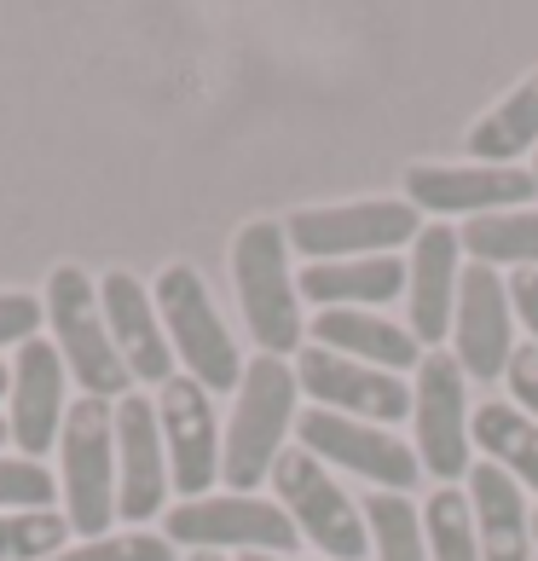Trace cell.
<instances>
[{"label": "cell", "mask_w": 538, "mask_h": 561, "mask_svg": "<svg viewBox=\"0 0 538 561\" xmlns=\"http://www.w3.org/2000/svg\"><path fill=\"white\" fill-rule=\"evenodd\" d=\"M296 370L273 353L243 365L232 423L220 434V481L232 492H255L273 481V463L284 457V434L296 428Z\"/></svg>", "instance_id": "cell-1"}, {"label": "cell", "mask_w": 538, "mask_h": 561, "mask_svg": "<svg viewBox=\"0 0 538 561\" xmlns=\"http://www.w3.org/2000/svg\"><path fill=\"white\" fill-rule=\"evenodd\" d=\"M232 284L255 347L273 359L301 353V289L289 273V238L278 220H250L232 238Z\"/></svg>", "instance_id": "cell-2"}, {"label": "cell", "mask_w": 538, "mask_h": 561, "mask_svg": "<svg viewBox=\"0 0 538 561\" xmlns=\"http://www.w3.org/2000/svg\"><path fill=\"white\" fill-rule=\"evenodd\" d=\"M47 324H53V347L65 370L88 388V400H128V365L111 342V324H105V307H99V289L81 266H58L47 278Z\"/></svg>", "instance_id": "cell-3"}, {"label": "cell", "mask_w": 538, "mask_h": 561, "mask_svg": "<svg viewBox=\"0 0 538 561\" xmlns=\"http://www.w3.org/2000/svg\"><path fill=\"white\" fill-rule=\"evenodd\" d=\"M151 296H157L162 330H169V347L185 365V377L197 388H209V393H232L243 382V353H238L232 330L220 319L209 284L197 278V266H169Z\"/></svg>", "instance_id": "cell-4"}, {"label": "cell", "mask_w": 538, "mask_h": 561, "mask_svg": "<svg viewBox=\"0 0 538 561\" xmlns=\"http://www.w3.org/2000/svg\"><path fill=\"white\" fill-rule=\"evenodd\" d=\"M58 457H65V522L70 533L105 538L116 522V405L105 400H70L65 434H58Z\"/></svg>", "instance_id": "cell-5"}, {"label": "cell", "mask_w": 538, "mask_h": 561, "mask_svg": "<svg viewBox=\"0 0 538 561\" xmlns=\"http://www.w3.org/2000/svg\"><path fill=\"white\" fill-rule=\"evenodd\" d=\"M162 538L180 550H238V556H289L301 545L296 522L284 515V504L273 497H250V492H209L192 497V504H174L169 522H162Z\"/></svg>", "instance_id": "cell-6"}, {"label": "cell", "mask_w": 538, "mask_h": 561, "mask_svg": "<svg viewBox=\"0 0 538 561\" xmlns=\"http://www.w3.org/2000/svg\"><path fill=\"white\" fill-rule=\"evenodd\" d=\"M273 486H278V504H284L289 522H296V533L307 545H319L324 561H359L370 550L365 510L342 492V481L319 463V457L289 446L273 463Z\"/></svg>", "instance_id": "cell-7"}, {"label": "cell", "mask_w": 538, "mask_h": 561, "mask_svg": "<svg viewBox=\"0 0 538 561\" xmlns=\"http://www.w3.org/2000/svg\"><path fill=\"white\" fill-rule=\"evenodd\" d=\"M423 215L394 197L370 203H336V209H301L284 220L289 249L307 261H365V255H394L400 243H417Z\"/></svg>", "instance_id": "cell-8"}, {"label": "cell", "mask_w": 538, "mask_h": 561, "mask_svg": "<svg viewBox=\"0 0 538 561\" xmlns=\"http://www.w3.org/2000/svg\"><path fill=\"white\" fill-rule=\"evenodd\" d=\"M411 417H417V463L440 486L469 481L474 469V434H469V377L451 353H423L417 388H411Z\"/></svg>", "instance_id": "cell-9"}, {"label": "cell", "mask_w": 538, "mask_h": 561, "mask_svg": "<svg viewBox=\"0 0 538 561\" xmlns=\"http://www.w3.org/2000/svg\"><path fill=\"white\" fill-rule=\"evenodd\" d=\"M296 440L307 457H319L330 469H347L359 481L382 486V492H411L417 486V451L405 440H394V428H377V423H354V417H336V411H301L296 417Z\"/></svg>", "instance_id": "cell-10"}, {"label": "cell", "mask_w": 538, "mask_h": 561, "mask_svg": "<svg viewBox=\"0 0 538 561\" xmlns=\"http://www.w3.org/2000/svg\"><path fill=\"white\" fill-rule=\"evenodd\" d=\"M296 388L313 400V411H336V417H354V423L394 428L400 417H411V388L394 370L342 359V353H330V347H301Z\"/></svg>", "instance_id": "cell-11"}, {"label": "cell", "mask_w": 538, "mask_h": 561, "mask_svg": "<svg viewBox=\"0 0 538 561\" xmlns=\"http://www.w3.org/2000/svg\"><path fill=\"white\" fill-rule=\"evenodd\" d=\"M451 359L463 365L469 382H499L515 359L510 278H499L492 266H463L458 313H451Z\"/></svg>", "instance_id": "cell-12"}, {"label": "cell", "mask_w": 538, "mask_h": 561, "mask_svg": "<svg viewBox=\"0 0 538 561\" xmlns=\"http://www.w3.org/2000/svg\"><path fill=\"white\" fill-rule=\"evenodd\" d=\"M538 180L533 169H487V162H463V169H423L405 174V203L417 215H504V209H533Z\"/></svg>", "instance_id": "cell-13"}, {"label": "cell", "mask_w": 538, "mask_h": 561, "mask_svg": "<svg viewBox=\"0 0 538 561\" xmlns=\"http://www.w3.org/2000/svg\"><path fill=\"white\" fill-rule=\"evenodd\" d=\"M157 423H162V446H169V481L174 492L209 497L220 481V423L209 405V388H197L192 377H174L157 400Z\"/></svg>", "instance_id": "cell-14"}, {"label": "cell", "mask_w": 538, "mask_h": 561, "mask_svg": "<svg viewBox=\"0 0 538 561\" xmlns=\"http://www.w3.org/2000/svg\"><path fill=\"white\" fill-rule=\"evenodd\" d=\"M65 359H58L53 342H24L12 359V405H7V434L18 457H30V463H41L47 457V446L65 434V417H70V400H65Z\"/></svg>", "instance_id": "cell-15"}, {"label": "cell", "mask_w": 538, "mask_h": 561, "mask_svg": "<svg viewBox=\"0 0 538 561\" xmlns=\"http://www.w3.org/2000/svg\"><path fill=\"white\" fill-rule=\"evenodd\" d=\"M169 446H162L157 400H116V515L122 522H151L169 497Z\"/></svg>", "instance_id": "cell-16"}, {"label": "cell", "mask_w": 538, "mask_h": 561, "mask_svg": "<svg viewBox=\"0 0 538 561\" xmlns=\"http://www.w3.org/2000/svg\"><path fill=\"white\" fill-rule=\"evenodd\" d=\"M99 307H105L111 342L122 353V365H128V377L169 388L174 382V347H169V330H162L151 289H145L134 273H111L105 284H99Z\"/></svg>", "instance_id": "cell-17"}, {"label": "cell", "mask_w": 538, "mask_h": 561, "mask_svg": "<svg viewBox=\"0 0 538 561\" xmlns=\"http://www.w3.org/2000/svg\"><path fill=\"white\" fill-rule=\"evenodd\" d=\"M458 284H463V243L451 226H423L417 255L405 261V301H411V336L423 353L451 336V313H458Z\"/></svg>", "instance_id": "cell-18"}, {"label": "cell", "mask_w": 538, "mask_h": 561, "mask_svg": "<svg viewBox=\"0 0 538 561\" xmlns=\"http://www.w3.org/2000/svg\"><path fill=\"white\" fill-rule=\"evenodd\" d=\"M469 515L474 538H481V561H527L533 556V504L527 486L510 481L499 463H474L469 469Z\"/></svg>", "instance_id": "cell-19"}, {"label": "cell", "mask_w": 538, "mask_h": 561, "mask_svg": "<svg viewBox=\"0 0 538 561\" xmlns=\"http://www.w3.org/2000/svg\"><path fill=\"white\" fill-rule=\"evenodd\" d=\"M313 347H330L342 359L377 365V370H417L423 347L411 336V324H394L382 313H359V307H330V313L313 319Z\"/></svg>", "instance_id": "cell-20"}, {"label": "cell", "mask_w": 538, "mask_h": 561, "mask_svg": "<svg viewBox=\"0 0 538 561\" xmlns=\"http://www.w3.org/2000/svg\"><path fill=\"white\" fill-rule=\"evenodd\" d=\"M296 289H301L307 301H319L324 313H330V307H359V313H370V307L394 301L400 289H405V261H394V255L313 261V266L296 278Z\"/></svg>", "instance_id": "cell-21"}, {"label": "cell", "mask_w": 538, "mask_h": 561, "mask_svg": "<svg viewBox=\"0 0 538 561\" xmlns=\"http://www.w3.org/2000/svg\"><path fill=\"white\" fill-rule=\"evenodd\" d=\"M527 151H538V70L469 128V157L487 169H510Z\"/></svg>", "instance_id": "cell-22"}, {"label": "cell", "mask_w": 538, "mask_h": 561, "mask_svg": "<svg viewBox=\"0 0 538 561\" xmlns=\"http://www.w3.org/2000/svg\"><path fill=\"white\" fill-rule=\"evenodd\" d=\"M469 434L487 451V463H499L510 481L538 492V423L527 411H515L510 400H481L469 417Z\"/></svg>", "instance_id": "cell-23"}, {"label": "cell", "mask_w": 538, "mask_h": 561, "mask_svg": "<svg viewBox=\"0 0 538 561\" xmlns=\"http://www.w3.org/2000/svg\"><path fill=\"white\" fill-rule=\"evenodd\" d=\"M463 255L469 266H515V273H538V209H504V215H474L463 220Z\"/></svg>", "instance_id": "cell-24"}, {"label": "cell", "mask_w": 538, "mask_h": 561, "mask_svg": "<svg viewBox=\"0 0 538 561\" xmlns=\"http://www.w3.org/2000/svg\"><path fill=\"white\" fill-rule=\"evenodd\" d=\"M365 527H370V550H377V561H428L423 515L411 510V497L370 492L365 497Z\"/></svg>", "instance_id": "cell-25"}, {"label": "cell", "mask_w": 538, "mask_h": 561, "mask_svg": "<svg viewBox=\"0 0 538 561\" xmlns=\"http://www.w3.org/2000/svg\"><path fill=\"white\" fill-rule=\"evenodd\" d=\"M423 538H428V561H481L469 492H451V486L428 492V504H423Z\"/></svg>", "instance_id": "cell-26"}, {"label": "cell", "mask_w": 538, "mask_h": 561, "mask_svg": "<svg viewBox=\"0 0 538 561\" xmlns=\"http://www.w3.org/2000/svg\"><path fill=\"white\" fill-rule=\"evenodd\" d=\"M70 522L53 510H12L0 515V561H53L65 556Z\"/></svg>", "instance_id": "cell-27"}, {"label": "cell", "mask_w": 538, "mask_h": 561, "mask_svg": "<svg viewBox=\"0 0 538 561\" xmlns=\"http://www.w3.org/2000/svg\"><path fill=\"white\" fill-rule=\"evenodd\" d=\"M53 561H174V545L162 533H105V538H88V545H70L65 556Z\"/></svg>", "instance_id": "cell-28"}, {"label": "cell", "mask_w": 538, "mask_h": 561, "mask_svg": "<svg viewBox=\"0 0 538 561\" xmlns=\"http://www.w3.org/2000/svg\"><path fill=\"white\" fill-rule=\"evenodd\" d=\"M53 474L47 463H30V457H0V515L12 510H47L53 497Z\"/></svg>", "instance_id": "cell-29"}, {"label": "cell", "mask_w": 538, "mask_h": 561, "mask_svg": "<svg viewBox=\"0 0 538 561\" xmlns=\"http://www.w3.org/2000/svg\"><path fill=\"white\" fill-rule=\"evenodd\" d=\"M41 319H47V307H41L35 296H24V289H0V347L7 342H35Z\"/></svg>", "instance_id": "cell-30"}, {"label": "cell", "mask_w": 538, "mask_h": 561, "mask_svg": "<svg viewBox=\"0 0 538 561\" xmlns=\"http://www.w3.org/2000/svg\"><path fill=\"white\" fill-rule=\"evenodd\" d=\"M510 405L515 411H527V417L538 423V347L527 342V347H515V359H510Z\"/></svg>", "instance_id": "cell-31"}, {"label": "cell", "mask_w": 538, "mask_h": 561, "mask_svg": "<svg viewBox=\"0 0 538 561\" xmlns=\"http://www.w3.org/2000/svg\"><path fill=\"white\" fill-rule=\"evenodd\" d=\"M510 301H515V319L527 324V342L538 347V273H515L510 278Z\"/></svg>", "instance_id": "cell-32"}, {"label": "cell", "mask_w": 538, "mask_h": 561, "mask_svg": "<svg viewBox=\"0 0 538 561\" xmlns=\"http://www.w3.org/2000/svg\"><path fill=\"white\" fill-rule=\"evenodd\" d=\"M238 561H296V556H238Z\"/></svg>", "instance_id": "cell-33"}, {"label": "cell", "mask_w": 538, "mask_h": 561, "mask_svg": "<svg viewBox=\"0 0 538 561\" xmlns=\"http://www.w3.org/2000/svg\"><path fill=\"white\" fill-rule=\"evenodd\" d=\"M192 561H226V556H215V550H192Z\"/></svg>", "instance_id": "cell-34"}, {"label": "cell", "mask_w": 538, "mask_h": 561, "mask_svg": "<svg viewBox=\"0 0 538 561\" xmlns=\"http://www.w3.org/2000/svg\"><path fill=\"white\" fill-rule=\"evenodd\" d=\"M7 388H12V370H7V365H0V393H7Z\"/></svg>", "instance_id": "cell-35"}, {"label": "cell", "mask_w": 538, "mask_h": 561, "mask_svg": "<svg viewBox=\"0 0 538 561\" xmlns=\"http://www.w3.org/2000/svg\"><path fill=\"white\" fill-rule=\"evenodd\" d=\"M7 440H12V434H7V417H0V446H7Z\"/></svg>", "instance_id": "cell-36"}, {"label": "cell", "mask_w": 538, "mask_h": 561, "mask_svg": "<svg viewBox=\"0 0 538 561\" xmlns=\"http://www.w3.org/2000/svg\"><path fill=\"white\" fill-rule=\"evenodd\" d=\"M533 545H538V510H533Z\"/></svg>", "instance_id": "cell-37"}, {"label": "cell", "mask_w": 538, "mask_h": 561, "mask_svg": "<svg viewBox=\"0 0 538 561\" xmlns=\"http://www.w3.org/2000/svg\"><path fill=\"white\" fill-rule=\"evenodd\" d=\"M533 180H538V157H533Z\"/></svg>", "instance_id": "cell-38"}]
</instances>
